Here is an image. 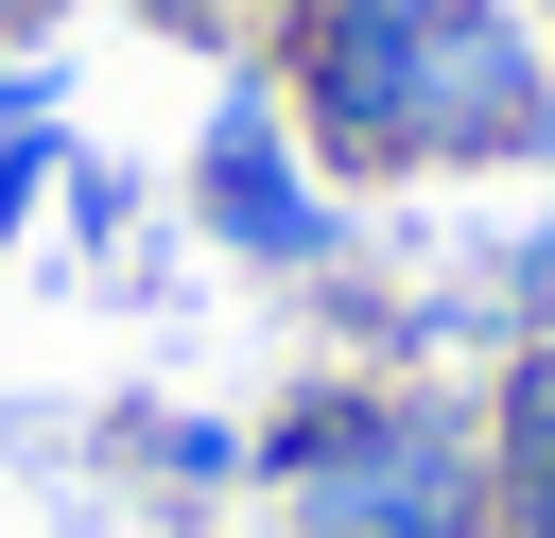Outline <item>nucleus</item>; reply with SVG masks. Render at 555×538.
<instances>
[{
    "label": "nucleus",
    "instance_id": "obj_1",
    "mask_svg": "<svg viewBox=\"0 0 555 538\" xmlns=\"http://www.w3.org/2000/svg\"><path fill=\"white\" fill-rule=\"evenodd\" d=\"M295 139L347 174L555 156V69L503 0H312L295 17Z\"/></svg>",
    "mask_w": 555,
    "mask_h": 538
},
{
    "label": "nucleus",
    "instance_id": "obj_2",
    "mask_svg": "<svg viewBox=\"0 0 555 538\" xmlns=\"http://www.w3.org/2000/svg\"><path fill=\"white\" fill-rule=\"evenodd\" d=\"M260 486H278V538H486V417L330 382L260 434Z\"/></svg>",
    "mask_w": 555,
    "mask_h": 538
},
{
    "label": "nucleus",
    "instance_id": "obj_3",
    "mask_svg": "<svg viewBox=\"0 0 555 538\" xmlns=\"http://www.w3.org/2000/svg\"><path fill=\"white\" fill-rule=\"evenodd\" d=\"M191 208H208L225 260H278V278H312V260L347 243L330 191H312V139L278 121V87H225V104H208V139H191Z\"/></svg>",
    "mask_w": 555,
    "mask_h": 538
},
{
    "label": "nucleus",
    "instance_id": "obj_4",
    "mask_svg": "<svg viewBox=\"0 0 555 538\" xmlns=\"http://www.w3.org/2000/svg\"><path fill=\"white\" fill-rule=\"evenodd\" d=\"M486 521H520V538H555V330L503 364V399H486Z\"/></svg>",
    "mask_w": 555,
    "mask_h": 538
},
{
    "label": "nucleus",
    "instance_id": "obj_5",
    "mask_svg": "<svg viewBox=\"0 0 555 538\" xmlns=\"http://www.w3.org/2000/svg\"><path fill=\"white\" fill-rule=\"evenodd\" d=\"M52 156H69V139H52V121H0V243H17V226H35V191H52Z\"/></svg>",
    "mask_w": 555,
    "mask_h": 538
},
{
    "label": "nucleus",
    "instance_id": "obj_6",
    "mask_svg": "<svg viewBox=\"0 0 555 538\" xmlns=\"http://www.w3.org/2000/svg\"><path fill=\"white\" fill-rule=\"evenodd\" d=\"M139 17H156V35H225V0H139Z\"/></svg>",
    "mask_w": 555,
    "mask_h": 538
},
{
    "label": "nucleus",
    "instance_id": "obj_7",
    "mask_svg": "<svg viewBox=\"0 0 555 538\" xmlns=\"http://www.w3.org/2000/svg\"><path fill=\"white\" fill-rule=\"evenodd\" d=\"M538 17H555V0H538Z\"/></svg>",
    "mask_w": 555,
    "mask_h": 538
}]
</instances>
